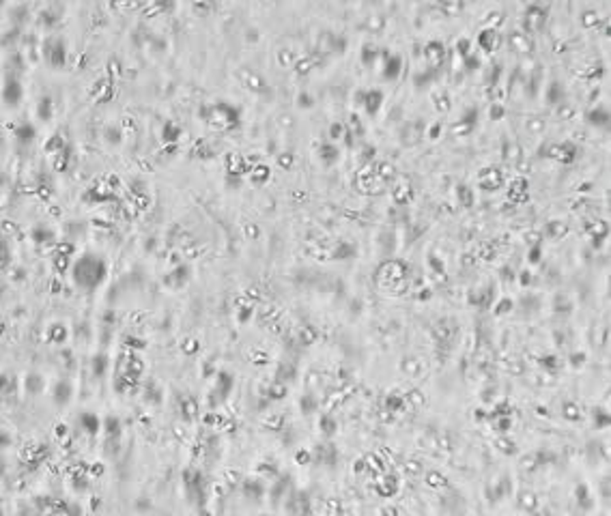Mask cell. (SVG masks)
<instances>
[{
  "instance_id": "41",
  "label": "cell",
  "mask_w": 611,
  "mask_h": 516,
  "mask_svg": "<svg viewBox=\"0 0 611 516\" xmlns=\"http://www.w3.org/2000/svg\"><path fill=\"white\" fill-rule=\"evenodd\" d=\"M456 194H459L463 206H471V205H473V196H471V192H469V189H467L465 185H461L459 189H456Z\"/></svg>"
},
{
  "instance_id": "10",
  "label": "cell",
  "mask_w": 611,
  "mask_h": 516,
  "mask_svg": "<svg viewBox=\"0 0 611 516\" xmlns=\"http://www.w3.org/2000/svg\"><path fill=\"white\" fill-rule=\"evenodd\" d=\"M290 512H297V514H310L312 508H310V499H308V493H295L293 495V501H290Z\"/></svg>"
},
{
  "instance_id": "47",
  "label": "cell",
  "mask_w": 611,
  "mask_h": 516,
  "mask_svg": "<svg viewBox=\"0 0 611 516\" xmlns=\"http://www.w3.org/2000/svg\"><path fill=\"white\" fill-rule=\"evenodd\" d=\"M519 282L523 284V286H530V284L534 282V277H532L530 271H521V274H519Z\"/></svg>"
},
{
  "instance_id": "40",
  "label": "cell",
  "mask_w": 611,
  "mask_h": 516,
  "mask_svg": "<svg viewBox=\"0 0 611 516\" xmlns=\"http://www.w3.org/2000/svg\"><path fill=\"white\" fill-rule=\"evenodd\" d=\"M497 449L503 454H514L517 452V446H514V441H510V439H497Z\"/></svg>"
},
{
  "instance_id": "49",
  "label": "cell",
  "mask_w": 611,
  "mask_h": 516,
  "mask_svg": "<svg viewBox=\"0 0 611 516\" xmlns=\"http://www.w3.org/2000/svg\"><path fill=\"white\" fill-rule=\"evenodd\" d=\"M459 50H461V54H467V52H469V41H467V39H461V41H459Z\"/></svg>"
},
{
  "instance_id": "2",
  "label": "cell",
  "mask_w": 611,
  "mask_h": 516,
  "mask_svg": "<svg viewBox=\"0 0 611 516\" xmlns=\"http://www.w3.org/2000/svg\"><path fill=\"white\" fill-rule=\"evenodd\" d=\"M379 275H383V284H392L396 280H407L409 275V265L402 263V260H388V263L381 265L379 269Z\"/></svg>"
},
{
  "instance_id": "11",
  "label": "cell",
  "mask_w": 611,
  "mask_h": 516,
  "mask_svg": "<svg viewBox=\"0 0 611 516\" xmlns=\"http://www.w3.org/2000/svg\"><path fill=\"white\" fill-rule=\"evenodd\" d=\"M517 503L521 510H525V512H536L538 510V495L532 493V490H521L519 497H517Z\"/></svg>"
},
{
  "instance_id": "4",
  "label": "cell",
  "mask_w": 611,
  "mask_h": 516,
  "mask_svg": "<svg viewBox=\"0 0 611 516\" xmlns=\"http://www.w3.org/2000/svg\"><path fill=\"white\" fill-rule=\"evenodd\" d=\"M544 20H547V13H544V9H540V7H530L527 9V13H525V20H523V24H525V28L530 33H536V31H540V28L544 26Z\"/></svg>"
},
{
  "instance_id": "55",
  "label": "cell",
  "mask_w": 611,
  "mask_h": 516,
  "mask_svg": "<svg viewBox=\"0 0 611 516\" xmlns=\"http://www.w3.org/2000/svg\"><path fill=\"white\" fill-rule=\"evenodd\" d=\"M429 297H431V290H429V288H424V290H422V295H420V299H429Z\"/></svg>"
},
{
  "instance_id": "37",
  "label": "cell",
  "mask_w": 611,
  "mask_h": 516,
  "mask_svg": "<svg viewBox=\"0 0 611 516\" xmlns=\"http://www.w3.org/2000/svg\"><path fill=\"white\" fill-rule=\"evenodd\" d=\"M269 396H271V400H282L284 396H287V385L280 383V381L274 383L269 389Z\"/></svg>"
},
{
  "instance_id": "17",
  "label": "cell",
  "mask_w": 611,
  "mask_h": 516,
  "mask_svg": "<svg viewBox=\"0 0 611 516\" xmlns=\"http://www.w3.org/2000/svg\"><path fill=\"white\" fill-rule=\"evenodd\" d=\"M426 58H429L431 65H439L443 61V45L439 41H432V43L426 45Z\"/></svg>"
},
{
  "instance_id": "6",
  "label": "cell",
  "mask_w": 611,
  "mask_h": 516,
  "mask_svg": "<svg viewBox=\"0 0 611 516\" xmlns=\"http://www.w3.org/2000/svg\"><path fill=\"white\" fill-rule=\"evenodd\" d=\"M312 456H314V460H317V462L327 465V467H334L338 462V452H336L334 446H317V447H314V452H312Z\"/></svg>"
},
{
  "instance_id": "23",
  "label": "cell",
  "mask_w": 611,
  "mask_h": 516,
  "mask_svg": "<svg viewBox=\"0 0 611 516\" xmlns=\"http://www.w3.org/2000/svg\"><path fill=\"white\" fill-rule=\"evenodd\" d=\"M297 340L304 344V346H308V344H314V340H317V329L310 327V325H304V327L297 331Z\"/></svg>"
},
{
  "instance_id": "35",
  "label": "cell",
  "mask_w": 611,
  "mask_h": 516,
  "mask_svg": "<svg viewBox=\"0 0 611 516\" xmlns=\"http://www.w3.org/2000/svg\"><path fill=\"white\" fill-rule=\"evenodd\" d=\"M538 364H540V366L544 368V370L555 372V370H557V366H560V359H557L555 355H544V357L538 359Z\"/></svg>"
},
{
  "instance_id": "20",
  "label": "cell",
  "mask_w": 611,
  "mask_h": 516,
  "mask_svg": "<svg viewBox=\"0 0 611 516\" xmlns=\"http://www.w3.org/2000/svg\"><path fill=\"white\" fill-rule=\"evenodd\" d=\"M547 235L551 237V239L560 241V239H564V237L568 235V226H566V224H562V222H549Z\"/></svg>"
},
{
  "instance_id": "14",
  "label": "cell",
  "mask_w": 611,
  "mask_h": 516,
  "mask_svg": "<svg viewBox=\"0 0 611 516\" xmlns=\"http://www.w3.org/2000/svg\"><path fill=\"white\" fill-rule=\"evenodd\" d=\"M334 260H347V258H353L355 256V247L351 245V243H345V241H340V243H336V247L331 250V254H329Z\"/></svg>"
},
{
  "instance_id": "16",
  "label": "cell",
  "mask_w": 611,
  "mask_h": 516,
  "mask_svg": "<svg viewBox=\"0 0 611 516\" xmlns=\"http://www.w3.org/2000/svg\"><path fill=\"white\" fill-rule=\"evenodd\" d=\"M400 67H402V61L398 56H388V63L383 67V75L388 80H396L400 75Z\"/></svg>"
},
{
  "instance_id": "33",
  "label": "cell",
  "mask_w": 611,
  "mask_h": 516,
  "mask_svg": "<svg viewBox=\"0 0 611 516\" xmlns=\"http://www.w3.org/2000/svg\"><path fill=\"white\" fill-rule=\"evenodd\" d=\"M405 400H407L411 407H424V402H426V400H424V394H422V391H418V389H411V391H409V394L405 396Z\"/></svg>"
},
{
  "instance_id": "50",
  "label": "cell",
  "mask_w": 611,
  "mask_h": 516,
  "mask_svg": "<svg viewBox=\"0 0 611 516\" xmlns=\"http://www.w3.org/2000/svg\"><path fill=\"white\" fill-rule=\"evenodd\" d=\"M555 97V102H557V97H560V86L557 84H553V88H551V93H549V102Z\"/></svg>"
},
{
  "instance_id": "54",
  "label": "cell",
  "mask_w": 611,
  "mask_h": 516,
  "mask_svg": "<svg viewBox=\"0 0 611 516\" xmlns=\"http://www.w3.org/2000/svg\"><path fill=\"white\" fill-rule=\"evenodd\" d=\"M502 114H503V108H500V105H497V108H493V118L502 116Z\"/></svg>"
},
{
  "instance_id": "46",
  "label": "cell",
  "mask_w": 611,
  "mask_h": 516,
  "mask_svg": "<svg viewBox=\"0 0 611 516\" xmlns=\"http://www.w3.org/2000/svg\"><path fill=\"white\" fill-rule=\"evenodd\" d=\"M571 364L573 366H583L585 364V353H575V355H571Z\"/></svg>"
},
{
  "instance_id": "15",
  "label": "cell",
  "mask_w": 611,
  "mask_h": 516,
  "mask_svg": "<svg viewBox=\"0 0 611 516\" xmlns=\"http://www.w3.org/2000/svg\"><path fill=\"white\" fill-rule=\"evenodd\" d=\"M400 370L405 372L407 377H418L420 370H422V364H420L418 357H413V355H407V357L400 361Z\"/></svg>"
},
{
  "instance_id": "26",
  "label": "cell",
  "mask_w": 611,
  "mask_h": 516,
  "mask_svg": "<svg viewBox=\"0 0 611 516\" xmlns=\"http://www.w3.org/2000/svg\"><path fill=\"white\" fill-rule=\"evenodd\" d=\"M493 426L500 435H506V432L512 428V417L510 415H500V417H493Z\"/></svg>"
},
{
  "instance_id": "51",
  "label": "cell",
  "mask_w": 611,
  "mask_h": 516,
  "mask_svg": "<svg viewBox=\"0 0 611 516\" xmlns=\"http://www.w3.org/2000/svg\"><path fill=\"white\" fill-rule=\"evenodd\" d=\"M329 134H331V138H338V136L342 134V125H334V127H331V132H329Z\"/></svg>"
},
{
  "instance_id": "8",
  "label": "cell",
  "mask_w": 611,
  "mask_h": 516,
  "mask_svg": "<svg viewBox=\"0 0 611 516\" xmlns=\"http://www.w3.org/2000/svg\"><path fill=\"white\" fill-rule=\"evenodd\" d=\"M359 97L364 99V108L368 110L370 114H377L379 108H381V103H383V95L379 91H364V93H359Z\"/></svg>"
},
{
  "instance_id": "9",
  "label": "cell",
  "mask_w": 611,
  "mask_h": 516,
  "mask_svg": "<svg viewBox=\"0 0 611 516\" xmlns=\"http://www.w3.org/2000/svg\"><path fill=\"white\" fill-rule=\"evenodd\" d=\"M405 407H407V400H405V396H402V394H390L388 398L383 400V409L388 413H392V415L402 413V411H405Z\"/></svg>"
},
{
  "instance_id": "18",
  "label": "cell",
  "mask_w": 611,
  "mask_h": 516,
  "mask_svg": "<svg viewBox=\"0 0 611 516\" xmlns=\"http://www.w3.org/2000/svg\"><path fill=\"white\" fill-rule=\"evenodd\" d=\"M426 486H429V488H435V490L448 488V478L441 476L439 471H431V473H426Z\"/></svg>"
},
{
  "instance_id": "32",
  "label": "cell",
  "mask_w": 611,
  "mask_h": 516,
  "mask_svg": "<svg viewBox=\"0 0 611 516\" xmlns=\"http://www.w3.org/2000/svg\"><path fill=\"white\" fill-rule=\"evenodd\" d=\"M592 417H594V424H596V428H609V413L607 411H603V409H596L594 413H592Z\"/></svg>"
},
{
  "instance_id": "39",
  "label": "cell",
  "mask_w": 611,
  "mask_h": 516,
  "mask_svg": "<svg viewBox=\"0 0 611 516\" xmlns=\"http://www.w3.org/2000/svg\"><path fill=\"white\" fill-rule=\"evenodd\" d=\"M402 469H405L409 476L415 478V476H420V473H422V462H420V460H407L405 465H402Z\"/></svg>"
},
{
  "instance_id": "3",
  "label": "cell",
  "mask_w": 611,
  "mask_h": 516,
  "mask_svg": "<svg viewBox=\"0 0 611 516\" xmlns=\"http://www.w3.org/2000/svg\"><path fill=\"white\" fill-rule=\"evenodd\" d=\"M575 153H577V149H575L571 142H560V144H553L547 151V157H553L562 164H571L575 162Z\"/></svg>"
},
{
  "instance_id": "19",
  "label": "cell",
  "mask_w": 611,
  "mask_h": 516,
  "mask_svg": "<svg viewBox=\"0 0 611 516\" xmlns=\"http://www.w3.org/2000/svg\"><path fill=\"white\" fill-rule=\"evenodd\" d=\"M319 428H321V432H323L325 437H334V435H336L338 424H336V419L331 417L329 413H325V415H321V422H319Z\"/></svg>"
},
{
  "instance_id": "43",
  "label": "cell",
  "mask_w": 611,
  "mask_h": 516,
  "mask_svg": "<svg viewBox=\"0 0 611 516\" xmlns=\"http://www.w3.org/2000/svg\"><path fill=\"white\" fill-rule=\"evenodd\" d=\"M540 256H542V250H540V243H534L530 254H527V260H530L532 265H538L540 263Z\"/></svg>"
},
{
  "instance_id": "38",
  "label": "cell",
  "mask_w": 611,
  "mask_h": 516,
  "mask_svg": "<svg viewBox=\"0 0 611 516\" xmlns=\"http://www.w3.org/2000/svg\"><path fill=\"white\" fill-rule=\"evenodd\" d=\"M243 490H246V493L250 495V497H254V499H258V497L265 493V490H263V486H260L258 482H252V480H250V482H246V486H243Z\"/></svg>"
},
{
  "instance_id": "53",
  "label": "cell",
  "mask_w": 611,
  "mask_h": 516,
  "mask_svg": "<svg viewBox=\"0 0 611 516\" xmlns=\"http://www.w3.org/2000/svg\"><path fill=\"white\" fill-rule=\"evenodd\" d=\"M439 132H441V127H439V125H437V127H432V129H431V138L435 140L437 136H439Z\"/></svg>"
},
{
  "instance_id": "45",
  "label": "cell",
  "mask_w": 611,
  "mask_h": 516,
  "mask_svg": "<svg viewBox=\"0 0 611 516\" xmlns=\"http://www.w3.org/2000/svg\"><path fill=\"white\" fill-rule=\"evenodd\" d=\"M295 460H297L299 465H310V460H312V454L308 452V449H299V452L295 454Z\"/></svg>"
},
{
  "instance_id": "1",
  "label": "cell",
  "mask_w": 611,
  "mask_h": 516,
  "mask_svg": "<svg viewBox=\"0 0 611 516\" xmlns=\"http://www.w3.org/2000/svg\"><path fill=\"white\" fill-rule=\"evenodd\" d=\"M106 277V263L99 256L84 254L73 267V282L84 290H95Z\"/></svg>"
},
{
  "instance_id": "52",
  "label": "cell",
  "mask_w": 611,
  "mask_h": 516,
  "mask_svg": "<svg viewBox=\"0 0 611 516\" xmlns=\"http://www.w3.org/2000/svg\"><path fill=\"white\" fill-rule=\"evenodd\" d=\"M502 277H503V280H506V282L512 280V275H510V269H502Z\"/></svg>"
},
{
  "instance_id": "29",
  "label": "cell",
  "mask_w": 611,
  "mask_h": 516,
  "mask_svg": "<svg viewBox=\"0 0 611 516\" xmlns=\"http://www.w3.org/2000/svg\"><path fill=\"white\" fill-rule=\"evenodd\" d=\"M500 415H512V407H510V402L508 400H503V402H500L493 411L491 413H486L484 417L486 419H493V417H500Z\"/></svg>"
},
{
  "instance_id": "34",
  "label": "cell",
  "mask_w": 611,
  "mask_h": 516,
  "mask_svg": "<svg viewBox=\"0 0 611 516\" xmlns=\"http://www.w3.org/2000/svg\"><path fill=\"white\" fill-rule=\"evenodd\" d=\"M553 308H555V312H562V314H566V312H571L573 310V304L568 301L564 295H557L555 297V301H553Z\"/></svg>"
},
{
  "instance_id": "22",
  "label": "cell",
  "mask_w": 611,
  "mask_h": 516,
  "mask_svg": "<svg viewBox=\"0 0 611 516\" xmlns=\"http://www.w3.org/2000/svg\"><path fill=\"white\" fill-rule=\"evenodd\" d=\"M562 413H564V417L568 419V422H579V419H581V409H579L577 402H564Z\"/></svg>"
},
{
  "instance_id": "5",
  "label": "cell",
  "mask_w": 611,
  "mask_h": 516,
  "mask_svg": "<svg viewBox=\"0 0 611 516\" xmlns=\"http://www.w3.org/2000/svg\"><path fill=\"white\" fill-rule=\"evenodd\" d=\"M502 183H503V176L497 168L482 170V174H480V185L484 189H489V192H497V189L502 187Z\"/></svg>"
},
{
  "instance_id": "21",
  "label": "cell",
  "mask_w": 611,
  "mask_h": 516,
  "mask_svg": "<svg viewBox=\"0 0 611 516\" xmlns=\"http://www.w3.org/2000/svg\"><path fill=\"white\" fill-rule=\"evenodd\" d=\"M575 497H577V501H579V506L583 508V510H588L590 506H592V497H590V488L585 484H579L577 488H575Z\"/></svg>"
},
{
  "instance_id": "25",
  "label": "cell",
  "mask_w": 611,
  "mask_h": 516,
  "mask_svg": "<svg viewBox=\"0 0 611 516\" xmlns=\"http://www.w3.org/2000/svg\"><path fill=\"white\" fill-rule=\"evenodd\" d=\"M590 233L594 235V245H601V241L609 235V226L605 222H596L594 226H590Z\"/></svg>"
},
{
  "instance_id": "24",
  "label": "cell",
  "mask_w": 611,
  "mask_h": 516,
  "mask_svg": "<svg viewBox=\"0 0 611 516\" xmlns=\"http://www.w3.org/2000/svg\"><path fill=\"white\" fill-rule=\"evenodd\" d=\"M588 121L592 123V125H607V123H609V112L605 108L592 110V112H588Z\"/></svg>"
},
{
  "instance_id": "42",
  "label": "cell",
  "mask_w": 611,
  "mask_h": 516,
  "mask_svg": "<svg viewBox=\"0 0 611 516\" xmlns=\"http://www.w3.org/2000/svg\"><path fill=\"white\" fill-rule=\"evenodd\" d=\"M512 308H514V301L510 297H506V299H502L500 304L495 306V314H497V316H502V314H508Z\"/></svg>"
},
{
  "instance_id": "12",
  "label": "cell",
  "mask_w": 611,
  "mask_h": 516,
  "mask_svg": "<svg viewBox=\"0 0 611 516\" xmlns=\"http://www.w3.org/2000/svg\"><path fill=\"white\" fill-rule=\"evenodd\" d=\"M500 43H502V37L497 34L495 31H482L480 33V47L482 50H486V52H493V50H497L500 47Z\"/></svg>"
},
{
  "instance_id": "7",
  "label": "cell",
  "mask_w": 611,
  "mask_h": 516,
  "mask_svg": "<svg viewBox=\"0 0 611 516\" xmlns=\"http://www.w3.org/2000/svg\"><path fill=\"white\" fill-rule=\"evenodd\" d=\"M398 488H400V484H398V478L396 476H385L381 482L377 484V493L381 495V497H394L396 493H398Z\"/></svg>"
},
{
  "instance_id": "28",
  "label": "cell",
  "mask_w": 611,
  "mask_h": 516,
  "mask_svg": "<svg viewBox=\"0 0 611 516\" xmlns=\"http://www.w3.org/2000/svg\"><path fill=\"white\" fill-rule=\"evenodd\" d=\"M411 198H413V192H411V187H409V185H402V187L398 185V187H396L394 200H396L398 205H407Z\"/></svg>"
},
{
  "instance_id": "44",
  "label": "cell",
  "mask_w": 611,
  "mask_h": 516,
  "mask_svg": "<svg viewBox=\"0 0 611 516\" xmlns=\"http://www.w3.org/2000/svg\"><path fill=\"white\" fill-rule=\"evenodd\" d=\"M325 512H331V514H342L345 510L340 506V499H327L325 501Z\"/></svg>"
},
{
  "instance_id": "13",
  "label": "cell",
  "mask_w": 611,
  "mask_h": 516,
  "mask_svg": "<svg viewBox=\"0 0 611 516\" xmlns=\"http://www.w3.org/2000/svg\"><path fill=\"white\" fill-rule=\"evenodd\" d=\"M508 198L512 203H523L527 200V181L525 179H517L512 183V187L508 189Z\"/></svg>"
},
{
  "instance_id": "27",
  "label": "cell",
  "mask_w": 611,
  "mask_h": 516,
  "mask_svg": "<svg viewBox=\"0 0 611 516\" xmlns=\"http://www.w3.org/2000/svg\"><path fill=\"white\" fill-rule=\"evenodd\" d=\"M295 366L293 364H282L280 368H278V381L280 383H287V381H293L295 378Z\"/></svg>"
},
{
  "instance_id": "48",
  "label": "cell",
  "mask_w": 611,
  "mask_h": 516,
  "mask_svg": "<svg viewBox=\"0 0 611 516\" xmlns=\"http://www.w3.org/2000/svg\"><path fill=\"white\" fill-rule=\"evenodd\" d=\"M583 17H585V20H583L585 26H590V24H592V26H594V24L598 22V20H596V13H585Z\"/></svg>"
},
{
  "instance_id": "31",
  "label": "cell",
  "mask_w": 611,
  "mask_h": 516,
  "mask_svg": "<svg viewBox=\"0 0 611 516\" xmlns=\"http://www.w3.org/2000/svg\"><path fill=\"white\" fill-rule=\"evenodd\" d=\"M521 469H523V471H527V473H532V471H536V469H538L536 452H532V454H525L523 458H521Z\"/></svg>"
},
{
  "instance_id": "30",
  "label": "cell",
  "mask_w": 611,
  "mask_h": 516,
  "mask_svg": "<svg viewBox=\"0 0 611 516\" xmlns=\"http://www.w3.org/2000/svg\"><path fill=\"white\" fill-rule=\"evenodd\" d=\"M321 159H323V162L327 164V166L334 164L336 159H338V149H336V146H331V144H323V146H321Z\"/></svg>"
},
{
  "instance_id": "36",
  "label": "cell",
  "mask_w": 611,
  "mask_h": 516,
  "mask_svg": "<svg viewBox=\"0 0 611 516\" xmlns=\"http://www.w3.org/2000/svg\"><path fill=\"white\" fill-rule=\"evenodd\" d=\"M299 409L304 415H310L314 413V409H317V402H314V396H304V398L299 400Z\"/></svg>"
}]
</instances>
